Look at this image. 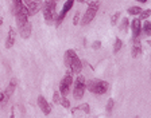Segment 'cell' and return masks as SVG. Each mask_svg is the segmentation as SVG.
I'll list each match as a JSON object with an SVG mask.
<instances>
[{"instance_id": "obj_15", "label": "cell", "mask_w": 151, "mask_h": 118, "mask_svg": "<svg viewBox=\"0 0 151 118\" xmlns=\"http://www.w3.org/2000/svg\"><path fill=\"white\" fill-rule=\"evenodd\" d=\"M78 112H84V114H89V113H91V107H89L88 103H81V105H78L77 107L72 109V115H76Z\"/></svg>"}, {"instance_id": "obj_24", "label": "cell", "mask_w": 151, "mask_h": 118, "mask_svg": "<svg viewBox=\"0 0 151 118\" xmlns=\"http://www.w3.org/2000/svg\"><path fill=\"white\" fill-rule=\"evenodd\" d=\"M61 102V94L60 91H54L53 94V103H60Z\"/></svg>"}, {"instance_id": "obj_22", "label": "cell", "mask_w": 151, "mask_h": 118, "mask_svg": "<svg viewBox=\"0 0 151 118\" xmlns=\"http://www.w3.org/2000/svg\"><path fill=\"white\" fill-rule=\"evenodd\" d=\"M128 24H129L128 18H123V19H122V23H120V30H122V31H127V28H128Z\"/></svg>"}, {"instance_id": "obj_11", "label": "cell", "mask_w": 151, "mask_h": 118, "mask_svg": "<svg viewBox=\"0 0 151 118\" xmlns=\"http://www.w3.org/2000/svg\"><path fill=\"white\" fill-rule=\"evenodd\" d=\"M131 31H132V38H139L142 34V20L139 18H135L131 22Z\"/></svg>"}, {"instance_id": "obj_27", "label": "cell", "mask_w": 151, "mask_h": 118, "mask_svg": "<svg viewBox=\"0 0 151 118\" xmlns=\"http://www.w3.org/2000/svg\"><path fill=\"white\" fill-rule=\"evenodd\" d=\"M22 4H23V0H12V9L19 6H22Z\"/></svg>"}, {"instance_id": "obj_2", "label": "cell", "mask_w": 151, "mask_h": 118, "mask_svg": "<svg viewBox=\"0 0 151 118\" xmlns=\"http://www.w3.org/2000/svg\"><path fill=\"white\" fill-rule=\"evenodd\" d=\"M63 62H65V66L68 67V70H70L73 74H80L82 71L81 59L77 55V53L72 48L66 50L65 55H63Z\"/></svg>"}, {"instance_id": "obj_6", "label": "cell", "mask_w": 151, "mask_h": 118, "mask_svg": "<svg viewBox=\"0 0 151 118\" xmlns=\"http://www.w3.org/2000/svg\"><path fill=\"white\" fill-rule=\"evenodd\" d=\"M73 98L76 101L82 100V97L85 94V90H86V81L82 75H78L76 78V81H73Z\"/></svg>"}, {"instance_id": "obj_5", "label": "cell", "mask_w": 151, "mask_h": 118, "mask_svg": "<svg viewBox=\"0 0 151 118\" xmlns=\"http://www.w3.org/2000/svg\"><path fill=\"white\" fill-rule=\"evenodd\" d=\"M99 8H100V1L99 0H94V1H89L88 3V7H86V11H85L84 16L81 18V22L80 24L84 27V26H88L89 23L96 18L99 12Z\"/></svg>"}, {"instance_id": "obj_4", "label": "cell", "mask_w": 151, "mask_h": 118, "mask_svg": "<svg viewBox=\"0 0 151 118\" xmlns=\"http://www.w3.org/2000/svg\"><path fill=\"white\" fill-rule=\"evenodd\" d=\"M86 89L94 95H104L109 89V83L103 79H91L86 82Z\"/></svg>"}, {"instance_id": "obj_21", "label": "cell", "mask_w": 151, "mask_h": 118, "mask_svg": "<svg viewBox=\"0 0 151 118\" xmlns=\"http://www.w3.org/2000/svg\"><path fill=\"white\" fill-rule=\"evenodd\" d=\"M60 105L62 106V107H65V109H69V107H70V102H69V100H68V97L61 95V102H60Z\"/></svg>"}, {"instance_id": "obj_28", "label": "cell", "mask_w": 151, "mask_h": 118, "mask_svg": "<svg viewBox=\"0 0 151 118\" xmlns=\"http://www.w3.org/2000/svg\"><path fill=\"white\" fill-rule=\"evenodd\" d=\"M0 102H6V98H4V91H0Z\"/></svg>"}, {"instance_id": "obj_13", "label": "cell", "mask_w": 151, "mask_h": 118, "mask_svg": "<svg viewBox=\"0 0 151 118\" xmlns=\"http://www.w3.org/2000/svg\"><path fill=\"white\" fill-rule=\"evenodd\" d=\"M131 55H132V58H139V56L142 55V41L139 38H135V39H134Z\"/></svg>"}, {"instance_id": "obj_1", "label": "cell", "mask_w": 151, "mask_h": 118, "mask_svg": "<svg viewBox=\"0 0 151 118\" xmlns=\"http://www.w3.org/2000/svg\"><path fill=\"white\" fill-rule=\"evenodd\" d=\"M12 14L15 15L16 26H18V32L23 39H28L32 34V24L28 19L27 9H26V4L23 3L22 6L16 7L12 9Z\"/></svg>"}, {"instance_id": "obj_31", "label": "cell", "mask_w": 151, "mask_h": 118, "mask_svg": "<svg viewBox=\"0 0 151 118\" xmlns=\"http://www.w3.org/2000/svg\"><path fill=\"white\" fill-rule=\"evenodd\" d=\"M28 1H31V0H23V3H26V4H27Z\"/></svg>"}, {"instance_id": "obj_14", "label": "cell", "mask_w": 151, "mask_h": 118, "mask_svg": "<svg viewBox=\"0 0 151 118\" xmlns=\"http://www.w3.org/2000/svg\"><path fill=\"white\" fill-rule=\"evenodd\" d=\"M15 38H16V31L15 28L9 27L8 34H7V39H6V48H11L15 44Z\"/></svg>"}, {"instance_id": "obj_25", "label": "cell", "mask_w": 151, "mask_h": 118, "mask_svg": "<svg viewBox=\"0 0 151 118\" xmlns=\"http://www.w3.org/2000/svg\"><path fill=\"white\" fill-rule=\"evenodd\" d=\"M78 22H80V12H78V11H76L74 16H73V24L77 26V24H78Z\"/></svg>"}, {"instance_id": "obj_29", "label": "cell", "mask_w": 151, "mask_h": 118, "mask_svg": "<svg viewBox=\"0 0 151 118\" xmlns=\"http://www.w3.org/2000/svg\"><path fill=\"white\" fill-rule=\"evenodd\" d=\"M77 1H80V3L85 4V3H89V1H91V0H77Z\"/></svg>"}, {"instance_id": "obj_12", "label": "cell", "mask_w": 151, "mask_h": 118, "mask_svg": "<svg viewBox=\"0 0 151 118\" xmlns=\"http://www.w3.org/2000/svg\"><path fill=\"white\" fill-rule=\"evenodd\" d=\"M16 86H18V81H16L15 78H12V79L9 81V83H8V86H7V89L4 90V98H6V102L9 100V98H11V95L15 93Z\"/></svg>"}, {"instance_id": "obj_23", "label": "cell", "mask_w": 151, "mask_h": 118, "mask_svg": "<svg viewBox=\"0 0 151 118\" xmlns=\"http://www.w3.org/2000/svg\"><path fill=\"white\" fill-rule=\"evenodd\" d=\"M113 105H115V101H113L112 98H109V100H108V102H107V106H105V110H107L108 114H111V113H112Z\"/></svg>"}, {"instance_id": "obj_20", "label": "cell", "mask_w": 151, "mask_h": 118, "mask_svg": "<svg viewBox=\"0 0 151 118\" xmlns=\"http://www.w3.org/2000/svg\"><path fill=\"white\" fill-rule=\"evenodd\" d=\"M150 15H151V9H142L138 16L140 20H146V19L150 18Z\"/></svg>"}, {"instance_id": "obj_33", "label": "cell", "mask_w": 151, "mask_h": 118, "mask_svg": "<svg viewBox=\"0 0 151 118\" xmlns=\"http://www.w3.org/2000/svg\"><path fill=\"white\" fill-rule=\"evenodd\" d=\"M55 1H60V0H55Z\"/></svg>"}, {"instance_id": "obj_8", "label": "cell", "mask_w": 151, "mask_h": 118, "mask_svg": "<svg viewBox=\"0 0 151 118\" xmlns=\"http://www.w3.org/2000/svg\"><path fill=\"white\" fill-rule=\"evenodd\" d=\"M73 4H74V0H66V1H65V4H63L62 9H61V12L58 14V15H57L55 23H54V24H55L57 27H60V26H61V23H62L63 20H65L66 15H68V12H69L70 9H72Z\"/></svg>"}, {"instance_id": "obj_10", "label": "cell", "mask_w": 151, "mask_h": 118, "mask_svg": "<svg viewBox=\"0 0 151 118\" xmlns=\"http://www.w3.org/2000/svg\"><path fill=\"white\" fill-rule=\"evenodd\" d=\"M38 106H39V109H41V112L43 113L45 115H49L51 113V105L49 102H47V100L45 98L43 95H39L38 97Z\"/></svg>"}, {"instance_id": "obj_26", "label": "cell", "mask_w": 151, "mask_h": 118, "mask_svg": "<svg viewBox=\"0 0 151 118\" xmlns=\"http://www.w3.org/2000/svg\"><path fill=\"white\" fill-rule=\"evenodd\" d=\"M100 47H101V42L100 41H96V42L92 43V48H93V50H99Z\"/></svg>"}, {"instance_id": "obj_17", "label": "cell", "mask_w": 151, "mask_h": 118, "mask_svg": "<svg viewBox=\"0 0 151 118\" xmlns=\"http://www.w3.org/2000/svg\"><path fill=\"white\" fill-rule=\"evenodd\" d=\"M140 11H142V8L140 7H138V6H132V7H129V8L127 9L128 15H131V16H138L139 14H140Z\"/></svg>"}, {"instance_id": "obj_19", "label": "cell", "mask_w": 151, "mask_h": 118, "mask_svg": "<svg viewBox=\"0 0 151 118\" xmlns=\"http://www.w3.org/2000/svg\"><path fill=\"white\" fill-rule=\"evenodd\" d=\"M122 18V14H120V11H117V12H115L112 16H111V24L115 27V26L117 24V22H119V19Z\"/></svg>"}, {"instance_id": "obj_32", "label": "cell", "mask_w": 151, "mask_h": 118, "mask_svg": "<svg viewBox=\"0 0 151 118\" xmlns=\"http://www.w3.org/2000/svg\"><path fill=\"white\" fill-rule=\"evenodd\" d=\"M1 24H3V19L0 18V26H1Z\"/></svg>"}, {"instance_id": "obj_18", "label": "cell", "mask_w": 151, "mask_h": 118, "mask_svg": "<svg viewBox=\"0 0 151 118\" xmlns=\"http://www.w3.org/2000/svg\"><path fill=\"white\" fill-rule=\"evenodd\" d=\"M123 47V42L122 39H119V38H116V41H115V44H113V54H117L120 50H122Z\"/></svg>"}, {"instance_id": "obj_30", "label": "cell", "mask_w": 151, "mask_h": 118, "mask_svg": "<svg viewBox=\"0 0 151 118\" xmlns=\"http://www.w3.org/2000/svg\"><path fill=\"white\" fill-rule=\"evenodd\" d=\"M136 1H139L140 4H145V3H147L148 0H136Z\"/></svg>"}, {"instance_id": "obj_16", "label": "cell", "mask_w": 151, "mask_h": 118, "mask_svg": "<svg viewBox=\"0 0 151 118\" xmlns=\"http://www.w3.org/2000/svg\"><path fill=\"white\" fill-rule=\"evenodd\" d=\"M142 32H143L146 36H150L151 35V23L148 22L147 19L143 20V23H142Z\"/></svg>"}, {"instance_id": "obj_9", "label": "cell", "mask_w": 151, "mask_h": 118, "mask_svg": "<svg viewBox=\"0 0 151 118\" xmlns=\"http://www.w3.org/2000/svg\"><path fill=\"white\" fill-rule=\"evenodd\" d=\"M42 6H43V0H31L26 4V9H27V15L28 18L37 15L39 11L42 9Z\"/></svg>"}, {"instance_id": "obj_7", "label": "cell", "mask_w": 151, "mask_h": 118, "mask_svg": "<svg viewBox=\"0 0 151 118\" xmlns=\"http://www.w3.org/2000/svg\"><path fill=\"white\" fill-rule=\"evenodd\" d=\"M73 81H74V78H73V73L70 70L65 73V75L62 77L60 82V94L63 97H68L72 90V85H73Z\"/></svg>"}, {"instance_id": "obj_3", "label": "cell", "mask_w": 151, "mask_h": 118, "mask_svg": "<svg viewBox=\"0 0 151 118\" xmlns=\"http://www.w3.org/2000/svg\"><path fill=\"white\" fill-rule=\"evenodd\" d=\"M42 12H43V19L46 24L51 26L55 23L57 19V1L55 0H45L42 6Z\"/></svg>"}]
</instances>
